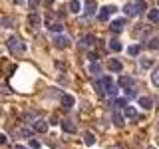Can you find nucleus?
<instances>
[{
  "label": "nucleus",
  "instance_id": "f257e3e1",
  "mask_svg": "<svg viewBox=\"0 0 159 149\" xmlns=\"http://www.w3.org/2000/svg\"><path fill=\"white\" fill-rule=\"evenodd\" d=\"M6 46L10 48V52H14V54H24L26 52V44H24L20 38H16V36H10L6 40Z\"/></svg>",
  "mask_w": 159,
  "mask_h": 149
},
{
  "label": "nucleus",
  "instance_id": "f03ea898",
  "mask_svg": "<svg viewBox=\"0 0 159 149\" xmlns=\"http://www.w3.org/2000/svg\"><path fill=\"white\" fill-rule=\"evenodd\" d=\"M46 26H48L50 30H52V32H56V34H62V30H64L62 22L54 20V16H52V14H48V16H46Z\"/></svg>",
  "mask_w": 159,
  "mask_h": 149
},
{
  "label": "nucleus",
  "instance_id": "7ed1b4c3",
  "mask_svg": "<svg viewBox=\"0 0 159 149\" xmlns=\"http://www.w3.org/2000/svg\"><path fill=\"white\" fill-rule=\"evenodd\" d=\"M54 46L60 48V50L68 48V46H70V38L64 36V34H56V38H54Z\"/></svg>",
  "mask_w": 159,
  "mask_h": 149
},
{
  "label": "nucleus",
  "instance_id": "20e7f679",
  "mask_svg": "<svg viewBox=\"0 0 159 149\" xmlns=\"http://www.w3.org/2000/svg\"><path fill=\"white\" fill-rule=\"evenodd\" d=\"M116 12V6H103L102 10H99V14H98V18L102 20V22H106V20L111 18V14Z\"/></svg>",
  "mask_w": 159,
  "mask_h": 149
},
{
  "label": "nucleus",
  "instance_id": "39448f33",
  "mask_svg": "<svg viewBox=\"0 0 159 149\" xmlns=\"http://www.w3.org/2000/svg\"><path fill=\"white\" fill-rule=\"evenodd\" d=\"M133 84H135V79H133L131 76H119V79H117V86L121 88V89H125V88H133Z\"/></svg>",
  "mask_w": 159,
  "mask_h": 149
},
{
  "label": "nucleus",
  "instance_id": "423d86ee",
  "mask_svg": "<svg viewBox=\"0 0 159 149\" xmlns=\"http://www.w3.org/2000/svg\"><path fill=\"white\" fill-rule=\"evenodd\" d=\"M96 12H98V4H96V0H88L86 2V16H96Z\"/></svg>",
  "mask_w": 159,
  "mask_h": 149
},
{
  "label": "nucleus",
  "instance_id": "0eeeda50",
  "mask_svg": "<svg viewBox=\"0 0 159 149\" xmlns=\"http://www.w3.org/2000/svg\"><path fill=\"white\" fill-rule=\"evenodd\" d=\"M123 26H125V18H117V20H113V22H111V26H109V28H111V32H121V30H123Z\"/></svg>",
  "mask_w": 159,
  "mask_h": 149
},
{
  "label": "nucleus",
  "instance_id": "6e6552de",
  "mask_svg": "<svg viewBox=\"0 0 159 149\" xmlns=\"http://www.w3.org/2000/svg\"><path fill=\"white\" fill-rule=\"evenodd\" d=\"M60 123H62V129L66 133H74V131H76V123H74L72 119H64V121H60Z\"/></svg>",
  "mask_w": 159,
  "mask_h": 149
},
{
  "label": "nucleus",
  "instance_id": "1a4fd4ad",
  "mask_svg": "<svg viewBox=\"0 0 159 149\" xmlns=\"http://www.w3.org/2000/svg\"><path fill=\"white\" fill-rule=\"evenodd\" d=\"M34 131L46 133V131H48V121H44V119H38V121H34Z\"/></svg>",
  "mask_w": 159,
  "mask_h": 149
},
{
  "label": "nucleus",
  "instance_id": "9d476101",
  "mask_svg": "<svg viewBox=\"0 0 159 149\" xmlns=\"http://www.w3.org/2000/svg\"><path fill=\"white\" fill-rule=\"evenodd\" d=\"M96 46V38L93 36H84L82 42H80V48H93Z\"/></svg>",
  "mask_w": 159,
  "mask_h": 149
},
{
  "label": "nucleus",
  "instance_id": "9b49d317",
  "mask_svg": "<svg viewBox=\"0 0 159 149\" xmlns=\"http://www.w3.org/2000/svg\"><path fill=\"white\" fill-rule=\"evenodd\" d=\"M60 103H62L64 107H74L76 99H74V96H70V93H64V96H62V99H60Z\"/></svg>",
  "mask_w": 159,
  "mask_h": 149
},
{
  "label": "nucleus",
  "instance_id": "f8f14e48",
  "mask_svg": "<svg viewBox=\"0 0 159 149\" xmlns=\"http://www.w3.org/2000/svg\"><path fill=\"white\" fill-rule=\"evenodd\" d=\"M137 103H139V106H141L143 109H151V107H153V102H151V97H147V96H141V97L137 99Z\"/></svg>",
  "mask_w": 159,
  "mask_h": 149
},
{
  "label": "nucleus",
  "instance_id": "ddd939ff",
  "mask_svg": "<svg viewBox=\"0 0 159 149\" xmlns=\"http://www.w3.org/2000/svg\"><path fill=\"white\" fill-rule=\"evenodd\" d=\"M107 68L109 70H111V72H121V62H119V60H116V58H111V60H109V62H107Z\"/></svg>",
  "mask_w": 159,
  "mask_h": 149
},
{
  "label": "nucleus",
  "instance_id": "4468645a",
  "mask_svg": "<svg viewBox=\"0 0 159 149\" xmlns=\"http://www.w3.org/2000/svg\"><path fill=\"white\" fill-rule=\"evenodd\" d=\"M123 14H125V16H135L137 14L135 4H125V6H123Z\"/></svg>",
  "mask_w": 159,
  "mask_h": 149
},
{
  "label": "nucleus",
  "instance_id": "2eb2a0df",
  "mask_svg": "<svg viewBox=\"0 0 159 149\" xmlns=\"http://www.w3.org/2000/svg\"><path fill=\"white\" fill-rule=\"evenodd\" d=\"M68 10H70V12H74V14H78L80 10H82V2H80V0H72Z\"/></svg>",
  "mask_w": 159,
  "mask_h": 149
},
{
  "label": "nucleus",
  "instance_id": "dca6fc26",
  "mask_svg": "<svg viewBox=\"0 0 159 149\" xmlns=\"http://www.w3.org/2000/svg\"><path fill=\"white\" fill-rule=\"evenodd\" d=\"M123 115H125V117H135L137 115L135 107H133V106H125V107H123Z\"/></svg>",
  "mask_w": 159,
  "mask_h": 149
},
{
  "label": "nucleus",
  "instance_id": "f3484780",
  "mask_svg": "<svg viewBox=\"0 0 159 149\" xmlns=\"http://www.w3.org/2000/svg\"><path fill=\"white\" fill-rule=\"evenodd\" d=\"M113 123H116L117 127H123V123H125V119H123V115H121L119 111L113 113Z\"/></svg>",
  "mask_w": 159,
  "mask_h": 149
},
{
  "label": "nucleus",
  "instance_id": "a211bd4d",
  "mask_svg": "<svg viewBox=\"0 0 159 149\" xmlns=\"http://www.w3.org/2000/svg\"><path fill=\"white\" fill-rule=\"evenodd\" d=\"M99 72H102V64H98L96 60L89 62V74H99Z\"/></svg>",
  "mask_w": 159,
  "mask_h": 149
},
{
  "label": "nucleus",
  "instance_id": "6ab92c4d",
  "mask_svg": "<svg viewBox=\"0 0 159 149\" xmlns=\"http://www.w3.org/2000/svg\"><path fill=\"white\" fill-rule=\"evenodd\" d=\"M121 42H119V40H111V42H109V50H111V52H121Z\"/></svg>",
  "mask_w": 159,
  "mask_h": 149
},
{
  "label": "nucleus",
  "instance_id": "aec40b11",
  "mask_svg": "<svg viewBox=\"0 0 159 149\" xmlns=\"http://www.w3.org/2000/svg\"><path fill=\"white\" fill-rule=\"evenodd\" d=\"M84 143H86V145H93V143H96V135H93V133H84Z\"/></svg>",
  "mask_w": 159,
  "mask_h": 149
},
{
  "label": "nucleus",
  "instance_id": "412c9836",
  "mask_svg": "<svg viewBox=\"0 0 159 149\" xmlns=\"http://www.w3.org/2000/svg\"><path fill=\"white\" fill-rule=\"evenodd\" d=\"M28 22L32 24V26H38V24H42V18H40L38 14H30V16H28Z\"/></svg>",
  "mask_w": 159,
  "mask_h": 149
},
{
  "label": "nucleus",
  "instance_id": "4be33fe9",
  "mask_svg": "<svg viewBox=\"0 0 159 149\" xmlns=\"http://www.w3.org/2000/svg\"><path fill=\"white\" fill-rule=\"evenodd\" d=\"M147 20L149 22H159V10H149Z\"/></svg>",
  "mask_w": 159,
  "mask_h": 149
},
{
  "label": "nucleus",
  "instance_id": "5701e85b",
  "mask_svg": "<svg viewBox=\"0 0 159 149\" xmlns=\"http://www.w3.org/2000/svg\"><path fill=\"white\" fill-rule=\"evenodd\" d=\"M135 10H137V14L145 12V10H147V4H145V0H137V2H135Z\"/></svg>",
  "mask_w": 159,
  "mask_h": 149
},
{
  "label": "nucleus",
  "instance_id": "b1692460",
  "mask_svg": "<svg viewBox=\"0 0 159 149\" xmlns=\"http://www.w3.org/2000/svg\"><path fill=\"white\" fill-rule=\"evenodd\" d=\"M99 86H102V88H109V86H113V82H111V78H109V76H106V78H102V82H99Z\"/></svg>",
  "mask_w": 159,
  "mask_h": 149
},
{
  "label": "nucleus",
  "instance_id": "393cba45",
  "mask_svg": "<svg viewBox=\"0 0 159 149\" xmlns=\"http://www.w3.org/2000/svg\"><path fill=\"white\" fill-rule=\"evenodd\" d=\"M151 82H153V86H157V88H159V68L153 70V74H151Z\"/></svg>",
  "mask_w": 159,
  "mask_h": 149
},
{
  "label": "nucleus",
  "instance_id": "a878e982",
  "mask_svg": "<svg viewBox=\"0 0 159 149\" xmlns=\"http://www.w3.org/2000/svg\"><path fill=\"white\" fill-rule=\"evenodd\" d=\"M147 48H151V50H159V38H151L147 42Z\"/></svg>",
  "mask_w": 159,
  "mask_h": 149
},
{
  "label": "nucleus",
  "instance_id": "bb28decb",
  "mask_svg": "<svg viewBox=\"0 0 159 149\" xmlns=\"http://www.w3.org/2000/svg\"><path fill=\"white\" fill-rule=\"evenodd\" d=\"M139 64H141V68H151L153 66V62H151V60H147V58H141V60H139Z\"/></svg>",
  "mask_w": 159,
  "mask_h": 149
},
{
  "label": "nucleus",
  "instance_id": "cd10ccee",
  "mask_svg": "<svg viewBox=\"0 0 159 149\" xmlns=\"http://www.w3.org/2000/svg\"><path fill=\"white\" fill-rule=\"evenodd\" d=\"M127 52L131 54V56H137V54L141 52V46H129V48H127Z\"/></svg>",
  "mask_w": 159,
  "mask_h": 149
},
{
  "label": "nucleus",
  "instance_id": "c85d7f7f",
  "mask_svg": "<svg viewBox=\"0 0 159 149\" xmlns=\"http://www.w3.org/2000/svg\"><path fill=\"white\" fill-rule=\"evenodd\" d=\"M106 93H107V96H109V97H113V96H117V88H116V86H109V88L106 89Z\"/></svg>",
  "mask_w": 159,
  "mask_h": 149
},
{
  "label": "nucleus",
  "instance_id": "c756f323",
  "mask_svg": "<svg viewBox=\"0 0 159 149\" xmlns=\"http://www.w3.org/2000/svg\"><path fill=\"white\" fill-rule=\"evenodd\" d=\"M116 106L123 109V107H125V106H127V99H125V97H117V99H116Z\"/></svg>",
  "mask_w": 159,
  "mask_h": 149
},
{
  "label": "nucleus",
  "instance_id": "7c9ffc66",
  "mask_svg": "<svg viewBox=\"0 0 159 149\" xmlns=\"http://www.w3.org/2000/svg\"><path fill=\"white\" fill-rule=\"evenodd\" d=\"M38 4H40V0H28V6L32 8V10H34V8H38Z\"/></svg>",
  "mask_w": 159,
  "mask_h": 149
},
{
  "label": "nucleus",
  "instance_id": "2f4dec72",
  "mask_svg": "<svg viewBox=\"0 0 159 149\" xmlns=\"http://www.w3.org/2000/svg\"><path fill=\"white\" fill-rule=\"evenodd\" d=\"M2 24H4L6 28H10V26L14 24V20H12V18H4V20H2Z\"/></svg>",
  "mask_w": 159,
  "mask_h": 149
},
{
  "label": "nucleus",
  "instance_id": "473e14b6",
  "mask_svg": "<svg viewBox=\"0 0 159 149\" xmlns=\"http://www.w3.org/2000/svg\"><path fill=\"white\" fill-rule=\"evenodd\" d=\"M30 147H32V149H40V141H36V139H30Z\"/></svg>",
  "mask_w": 159,
  "mask_h": 149
},
{
  "label": "nucleus",
  "instance_id": "72a5a7b5",
  "mask_svg": "<svg viewBox=\"0 0 159 149\" xmlns=\"http://www.w3.org/2000/svg\"><path fill=\"white\" fill-rule=\"evenodd\" d=\"M6 141H8L6 135H4V133H0V145H6Z\"/></svg>",
  "mask_w": 159,
  "mask_h": 149
},
{
  "label": "nucleus",
  "instance_id": "f704fd0d",
  "mask_svg": "<svg viewBox=\"0 0 159 149\" xmlns=\"http://www.w3.org/2000/svg\"><path fill=\"white\" fill-rule=\"evenodd\" d=\"M42 2L46 4V6H52V4H54V0H42Z\"/></svg>",
  "mask_w": 159,
  "mask_h": 149
},
{
  "label": "nucleus",
  "instance_id": "c9c22d12",
  "mask_svg": "<svg viewBox=\"0 0 159 149\" xmlns=\"http://www.w3.org/2000/svg\"><path fill=\"white\" fill-rule=\"evenodd\" d=\"M14 149H26L24 145H14Z\"/></svg>",
  "mask_w": 159,
  "mask_h": 149
},
{
  "label": "nucleus",
  "instance_id": "e433bc0d",
  "mask_svg": "<svg viewBox=\"0 0 159 149\" xmlns=\"http://www.w3.org/2000/svg\"><path fill=\"white\" fill-rule=\"evenodd\" d=\"M12 2H16V4H24V0H12Z\"/></svg>",
  "mask_w": 159,
  "mask_h": 149
},
{
  "label": "nucleus",
  "instance_id": "4c0bfd02",
  "mask_svg": "<svg viewBox=\"0 0 159 149\" xmlns=\"http://www.w3.org/2000/svg\"><path fill=\"white\" fill-rule=\"evenodd\" d=\"M157 4H159V0H157Z\"/></svg>",
  "mask_w": 159,
  "mask_h": 149
},
{
  "label": "nucleus",
  "instance_id": "58836bf2",
  "mask_svg": "<svg viewBox=\"0 0 159 149\" xmlns=\"http://www.w3.org/2000/svg\"><path fill=\"white\" fill-rule=\"evenodd\" d=\"M151 149H153V147H151Z\"/></svg>",
  "mask_w": 159,
  "mask_h": 149
}]
</instances>
